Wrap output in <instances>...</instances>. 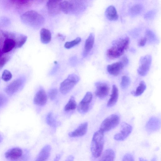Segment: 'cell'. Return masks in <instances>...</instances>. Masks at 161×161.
<instances>
[{
	"label": "cell",
	"mask_w": 161,
	"mask_h": 161,
	"mask_svg": "<svg viewBox=\"0 0 161 161\" xmlns=\"http://www.w3.org/2000/svg\"><path fill=\"white\" fill-rule=\"evenodd\" d=\"M130 42L129 37L120 38L115 41L107 50L106 55L110 59H114L121 56L128 48Z\"/></svg>",
	"instance_id": "cell-1"
},
{
	"label": "cell",
	"mask_w": 161,
	"mask_h": 161,
	"mask_svg": "<svg viewBox=\"0 0 161 161\" xmlns=\"http://www.w3.org/2000/svg\"><path fill=\"white\" fill-rule=\"evenodd\" d=\"M23 152L19 147H14L8 150L5 154L6 158L9 161H19L23 156Z\"/></svg>",
	"instance_id": "cell-11"
},
{
	"label": "cell",
	"mask_w": 161,
	"mask_h": 161,
	"mask_svg": "<svg viewBox=\"0 0 161 161\" xmlns=\"http://www.w3.org/2000/svg\"><path fill=\"white\" fill-rule=\"evenodd\" d=\"M95 36L93 33H91L86 40L82 55L83 57H86L92 49L94 42Z\"/></svg>",
	"instance_id": "cell-18"
},
{
	"label": "cell",
	"mask_w": 161,
	"mask_h": 161,
	"mask_svg": "<svg viewBox=\"0 0 161 161\" xmlns=\"http://www.w3.org/2000/svg\"><path fill=\"white\" fill-rule=\"evenodd\" d=\"M145 37L147 38V41L151 43H155L157 42V38L154 33L149 30H147L145 32Z\"/></svg>",
	"instance_id": "cell-28"
},
{
	"label": "cell",
	"mask_w": 161,
	"mask_h": 161,
	"mask_svg": "<svg viewBox=\"0 0 161 161\" xmlns=\"http://www.w3.org/2000/svg\"><path fill=\"white\" fill-rule=\"evenodd\" d=\"M76 108V103L75 97L73 96L70 97L68 102L65 106L64 109L65 111L75 110Z\"/></svg>",
	"instance_id": "cell-27"
},
{
	"label": "cell",
	"mask_w": 161,
	"mask_h": 161,
	"mask_svg": "<svg viewBox=\"0 0 161 161\" xmlns=\"http://www.w3.org/2000/svg\"><path fill=\"white\" fill-rule=\"evenodd\" d=\"M88 123L85 122L81 124L75 130L69 133L70 137H78L84 135L86 133Z\"/></svg>",
	"instance_id": "cell-17"
},
{
	"label": "cell",
	"mask_w": 161,
	"mask_h": 161,
	"mask_svg": "<svg viewBox=\"0 0 161 161\" xmlns=\"http://www.w3.org/2000/svg\"><path fill=\"white\" fill-rule=\"evenodd\" d=\"M156 158L154 157V158H153V159L152 160V161H156Z\"/></svg>",
	"instance_id": "cell-47"
},
{
	"label": "cell",
	"mask_w": 161,
	"mask_h": 161,
	"mask_svg": "<svg viewBox=\"0 0 161 161\" xmlns=\"http://www.w3.org/2000/svg\"><path fill=\"white\" fill-rule=\"evenodd\" d=\"M122 161H134V160L132 155L127 153L124 156Z\"/></svg>",
	"instance_id": "cell-38"
},
{
	"label": "cell",
	"mask_w": 161,
	"mask_h": 161,
	"mask_svg": "<svg viewBox=\"0 0 161 161\" xmlns=\"http://www.w3.org/2000/svg\"><path fill=\"white\" fill-rule=\"evenodd\" d=\"M46 121L47 124L53 127H56L57 122L54 119L53 114L52 112L49 113L46 117Z\"/></svg>",
	"instance_id": "cell-30"
},
{
	"label": "cell",
	"mask_w": 161,
	"mask_h": 161,
	"mask_svg": "<svg viewBox=\"0 0 161 161\" xmlns=\"http://www.w3.org/2000/svg\"><path fill=\"white\" fill-rule=\"evenodd\" d=\"M61 1L58 0H50L48 1L46 5L50 15L54 16L60 13L61 11L60 7Z\"/></svg>",
	"instance_id": "cell-12"
},
{
	"label": "cell",
	"mask_w": 161,
	"mask_h": 161,
	"mask_svg": "<svg viewBox=\"0 0 161 161\" xmlns=\"http://www.w3.org/2000/svg\"><path fill=\"white\" fill-rule=\"evenodd\" d=\"M23 82V80L21 78L14 80L6 87L5 89L6 92L9 95H13L19 89Z\"/></svg>",
	"instance_id": "cell-14"
},
{
	"label": "cell",
	"mask_w": 161,
	"mask_h": 161,
	"mask_svg": "<svg viewBox=\"0 0 161 161\" xmlns=\"http://www.w3.org/2000/svg\"><path fill=\"white\" fill-rule=\"evenodd\" d=\"M139 161H147L146 159L143 158H139Z\"/></svg>",
	"instance_id": "cell-45"
},
{
	"label": "cell",
	"mask_w": 161,
	"mask_h": 161,
	"mask_svg": "<svg viewBox=\"0 0 161 161\" xmlns=\"http://www.w3.org/2000/svg\"><path fill=\"white\" fill-rule=\"evenodd\" d=\"M16 46L15 40L10 38H6L3 42V53H8Z\"/></svg>",
	"instance_id": "cell-22"
},
{
	"label": "cell",
	"mask_w": 161,
	"mask_h": 161,
	"mask_svg": "<svg viewBox=\"0 0 161 161\" xmlns=\"http://www.w3.org/2000/svg\"><path fill=\"white\" fill-rule=\"evenodd\" d=\"M58 93V90L56 88H52L48 92V96L50 99L53 100L56 98Z\"/></svg>",
	"instance_id": "cell-35"
},
{
	"label": "cell",
	"mask_w": 161,
	"mask_h": 161,
	"mask_svg": "<svg viewBox=\"0 0 161 161\" xmlns=\"http://www.w3.org/2000/svg\"><path fill=\"white\" fill-rule=\"evenodd\" d=\"M132 130L131 126L126 123L123 122L121 125L120 131L115 135L114 138L117 141L125 140L131 133Z\"/></svg>",
	"instance_id": "cell-10"
},
{
	"label": "cell",
	"mask_w": 161,
	"mask_h": 161,
	"mask_svg": "<svg viewBox=\"0 0 161 161\" xmlns=\"http://www.w3.org/2000/svg\"><path fill=\"white\" fill-rule=\"evenodd\" d=\"M120 61L125 66H126L129 63V60L126 56L123 57Z\"/></svg>",
	"instance_id": "cell-40"
},
{
	"label": "cell",
	"mask_w": 161,
	"mask_h": 161,
	"mask_svg": "<svg viewBox=\"0 0 161 161\" xmlns=\"http://www.w3.org/2000/svg\"><path fill=\"white\" fill-rule=\"evenodd\" d=\"M74 157L72 155H70L68 156L65 161H74Z\"/></svg>",
	"instance_id": "cell-43"
},
{
	"label": "cell",
	"mask_w": 161,
	"mask_h": 161,
	"mask_svg": "<svg viewBox=\"0 0 161 161\" xmlns=\"http://www.w3.org/2000/svg\"><path fill=\"white\" fill-rule=\"evenodd\" d=\"M40 39L41 42L43 44H47L51 41V34L48 29L42 28L40 32Z\"/></svg>",
	"instance_id": "cell-23"
},
{
	"label": "cell",
	"mask_w": 161,
	"mask_h": 161,
	"mask_svg": "<svg viewBox=\"0 0 161 161\" xmlns=\"http://www.w3.org/2000/svg\"><path fill=\"white\" fill-rule=\"evenodd\" d=\"M10 1L13 4L18 6H29L32 3V1L30 0H10Z\"/></svg>",
	"instance_id": "cell-32"
},
{
	"label": "cell",
	"mask_w": 161,
	"mask_h": 161,
	"mask_svg": "<svg viewBox=\"0 0 161 161\" xmlns=\"http://www.w3.org/2000/svg\"><path fill=\"white\" fill-rule=\"evenodd\" d=\"M61 156L60 154H58L56 156L53 161H59L61 158Z\"/></svg>",
	"instance_id": "cell-44"
},
{
	"label": "cell",
	"mask_w": 161,
	"mask_h": 161,
	"mask_svg": "<svg viewBox=\"0 0 161 161\" xmlns=\"http://www.w3.org/2000/svg\"><path fill=\"white\" fill-rule=\"evenodd\" d=\"M3 95L0 94V107L2 106L5 101V98Z\"/></svg>",
	"instance_id": "cell-42"
},
{
	"label": "cell",
	"mask_w": 161,
	"mask_h": 161,
	"mask_svg": "<svg viewBox=\"0 0 161 161\" xmlns=\"http://www.w3.org/2000/svg\"><path fill=\"white\" fill-rule=\"evenodd\" d=\"M160 122L157 118L153 117L151 118L147 122L146 128L148 132L151 133L158 130L160 127Z\"/></svg>",
	"instance_id": "cell-16"
},
{
	"label": "cell",
	"mask_w": 161,
	"mask_h": 161,
	"mask_svg": "<svg viewBox=\"0 0 161 161\" xmlns=\"http://www.w3.org/2000/svg\"><path fill=\"white\" fill-rule=\"evenodd\" d=\"M105 14L107 19L110 21H115L118 18V15L115 7L113 6H109L105 10Z\"/></svg>",
	"instance_id": "cell-20"
},
{
	"label": "cell",
	"mask_w": 161,
	"mask_h": 161,
	"mask_svg": "<svg viewBox=\"0 0 161 161\" xmlns=\"http://www.w3.org/2000/svg\"><path fill=\"white\" fill-rule=\"evenodd\" d=\"M3 140V138L2 137V136L0 134V143Z\"/></svg>",
	"instance_id": "cell-46"
},
{
	"label": "cell",
	"mask_w": 161,
	"mask_h": 161,
	"mask_svg": "<svg viewBox=\"0 0 161 161\" xmlns=\"http://www.w3.org/2000/svg\"><path fill=\"white\" fill-rule=\"evenodd\" d=\"M96 89L95 91V95L100 99L106 97L109 93V86L107 83L97 82L95 83Z\"/></svg>",
	"instance_id": "cell-9"
},
{
	"label": "cell",
	"mask_w": 161,
	"mask_h": 161,
	"mask_svg": "<svg viewBox=\"0 0 161 161\" xmlns=\"http://www.w3.org/2000/svg\"><path fill=\"white\" fill-rule=\"evenodd\" d=\"M143 10L142 5L138 3L132 6L129 9V13L132 16H135L141 14Z\"/></svg>",
	"instance_id": "cell-25"
},
{
	"label": "cell",
	"mask_w": 161,
	"mask_h": 161,
	"mask_svg": "<svg viewBox=\"0 0 161 161\" xmlns=\"http://www.w3.org/2000/svg\"><path fill=\"white\" fill-rule=\"evenodd\" d=\"M156 13V11L154 10H150L145 14L144 18L146 19H152L155 16Z\"/></svg>",
	"instance_id": "cell-36"
},
{
	"label": "cell",
	"mask_w": 161,
	"mask_h": 161,
	"mask_svg": "<svg viewBox=\"0 0 161 161\" xmlns=\"http://www.w3.org/2000/svg\"><path fill=\"white\" fill-rule=\"evenodd\" d=\"M115 157L114 151L112 149L106 150L98 161H114Z\"/></svg>",
	"instance_id": "cell-24"
},
{
	"label": "cell",
	"mask_w": 161,
	"mask_h": 161,
	"mask_svg": "<svg viewBox=\"0 0 161 161\" xmlns=\"http://www.w3.org/2000/svg\"><path fill=\"white\" fill-rule=\"evenodd\" d=\"M9 59L8 56L1 57L0 58V69L5 64Z\"/></svg>",
	"instance_id": "cell-37"
},
{
	"label": "cell",
	"mask_w": 161,
	"mask_h": 161,
	"mask_svg": "<svg viewBox=\"0 0 161 161\" xmlns=\"http://www.w3.org/2000/svg\"><path fill=\"white\" fill-rule=\"evenodd\" d=\"M51 150L50 145L44 146L39 152L35 161H47L50 155Z\"/></svg>",
	"instance_id": "cell-19"
},
{
	"label": "cell",
	"mask_w": 161,
	"mask_h": 161,
	"mask_svg": "<svg viewBox=\"0 0 161 161\" xmlns=\"http://www.w3.org/2000/svg\"><path fill=\"white\" fill-rule=\"evenodd\" d=\"M47 100V97L45 91L42 88L39 90L36 94L34 98V103L39 106L45 105Z\"/></svg>",
	"instance_id": "cell-15"
},
{
	"label": "cell",
	"mask_w": 161,
	"mask_h": 161,
	"mask_svg": "<svg viewBox=\"0 0 161 161\" xmlns=\"http://www.w3.org/2000/svg\"><path fill=\"white\" fill-rule=\"evenodd\" d=\"M152 58L150 55L142 57L139 61V65L137 69L138 73L141 76H145L148 73L150 68Z\"/></svg>",
	"instance_id": "cell-7"
},
{
	"label": "cell",
	"mask_w": 161,
	"mask_h": 161,
	"mask_svg": "<svg viewBox=\"0 0 161 161\" xmlns=\"http://www.w3.org/2000/svg\"><path fill=\"white\" fill-rule=\"evenodd\" d=\"M84 7L80 1L64 0L60 3L61 10L66 14L77 13L83 9Z\"/></svg>",
	"instance_id": "cell-4"
},
{
	"label": "cell",
	"mask_w": 161,
	"mask_h": 161,
	"mask_svg": "<svg viewBox=\"0 0 161 161\" xmlns=\"http://www.w3.org/2000/svg\"><path fill=\"white\" fill-rule=\"evenodd\" d=\"M3 40L1 39H0V58L2 57V55L3 53Z\"/></svg>",
	"instance_id": "cell-41"
},
{
	"label": "cell",
	"mask_w": 161,
	"mask_h": 161,
	"mask_svg": "<svg viewBox=\"0 0 161 161\" xmlns=\"http://www.w3.org/2000/svg\"><path fill=\"white\" fill-rule=\"evenodd\" d=\"M120 121L119 116L117 114H112L102 122L99 130L104 132L110 130L117 126Z\"/></svg>",
	"instance_id": "cell-6"
},
{
	"label": "cell",
	"mask_w": 161,
	"mask_h": 161,
	"mask_svg": "<svg viewBox=\"0 0 161 161\" xmlns=\"http://www.w3.org/2000/svg\"><path fill=\"white\" fill-rule=\"evenodd\" d=\"M92 98V95L90 92H87L79 103L77 110L80 114H84L87 113L89 108L90 104Z\"/></svg>",
	"instance_id": "cell-8"
},
{
	"label": "cell",
	"mask_w": 161,
	"mask_h": 161,
	"mask_svg": "<svg viewBox=\"0 0 161 161\" xmlns=\"http://www.w3.org/2000/svg\"><path fill=\"white\" fill-rule=\"evenodd\" d=\"M124 67L123 64L120 61L108 65L107 66V69L110 75L117 76L120 73Z\"/></svg>",
	"instance_id": "cell-13"
},
{
	"label": "cell",
	"mask_w": 161,
	"mask_h": 161,
	"mask_svg": "<svg viewBox=\"0 0 161 161\" xmlns=\"http://www.w3.org/2000/svg\"><path fill=\"white\" fill-rule=\"evenodd\" d=\"M146 88V85L143 81L140 82L139 86L135 91L131 92V94L134 96L137 97L141 95L144 92Z\"/></svg>",
	"instance_id": "cell-26"
},
{
	"label": "cell",
	"mask_w": 161,
	"mask_h": 161,
	"mask_svg": "<svg viewBox=\"0 0 161 161\" xmlns=\"http://www.w3.org/2000/svg\"><path fill=\"white\" fill-rule=\"evenodd\" d=\"M80 80L79 77L76 74H72L68 75L66 79L60 84V91L63 94L69 92L78 83Z\"/></svg>",
	"instance_id": "cell-5"
},
{
	"label": "cell",
	"mask_w": 161,
	"mask_h": 161,
	"mask_svg": "<svg viewBox=\"0 0 161 161\" xmlns=\"http://www.w3.org/2000/svg\"><path fill=\"white\" fill-rule=\"evenodd\" d=\"M119 97L118 89L117 86L114 85L112 86V94L108 101L107 106L110 107L114 106L117 103Z\"/></svg>",
	"instance_id": "cell-21"
},
{
	"label": "cell",
	"mask_w": 161,
	"mask_h": 161,
	"mask_svg": "<svg viewBox=\"0 0 161 161\" xmlns=\"http://www.w3.org/2000/svg\"><path fill=\"white\" fill-rule=\"evenodd\" d=\"M12 75L10 71L7 69L4 70L2 76V78L5 81L9 80L12 78Z\"/></svg>",
	"instance_id": "cell-34"
},
{
	"label": "cell",
	"mask_w": 161,
	"mask_h": 161,
	"mask_svg": "<svg viewBox=\"0 0 161 161\" xmlns=\"http://www.w3.org/2000/svg\"><path fill=\"white\" fill-rule=\"evenodd\" d=\"M104 132L99 130L93 134L91 144V150L93 156L97 158L101 155L104 144Z\"/></svg>",
	"instance_id": "cell-3"
},
{
	"label": "cell",
	"mask_w": 161,
	"mask_h": 161,
	"mask_svg": "<svg viewBox=\"0 0 161 161\" xmlns=\"http://www.w3.org/2000/svg\"><path fill=\"white\" fill-rule=\"evenodd\" d=\"M147 41V38L144 36L139 40L138 42V45L139 47H143L145 45Z\"/></svg>",
	"instance_id": "cell-39"
},
{
	"label": "cell",
	"mask_w": 161,
	"mask_h": 161,
	"mask_svg": "<svg viewBox=\"0 0 161 161\" xmlns=\"http://www.w3.org/2000/svg\"><path fill=\"white\" fill-rule=\"evenodd\" d=\"M81 41V39L78 37L75 39L70 42H66L64 45V47L67 49L71 48L79 44Z\"/></svg>",
	"instance_id": "cell-31"
},
{
	"label": "cell",
	"mask_w": 161,
	"mask_h": 161,
	"mask_svg": "<svg viewBox=\"0 0 161 161\" xmlns=\"http://www.w3.org/2000/svg\"><path fill=\"white\" fill-rule=\"evenodd\" d=\"M130 83V77L127 76H123L122 77L120 83V87L123 89H126Z\"/></svg>",
	"instance_id": "cell-33"
},
{
	"label": "cell",
	"mask_w": 161,
	"mask_h": 161,
	"mask_svg": "<svg viewBox=\"0 0 161 161\" xmlns=\"http://www.w3.org/2000/svg\"><path fill=\"white\" fill-rule=\"evenodd\" d=\"M21 19L25 24L36 29L41 27L45 21L43 17L34 10L26 12L21 16Z\"/></svg>",
	"instance_id": "cell-2"
},
{
	"label": "cell",
	"mask_w": 161,
	"mask_h": 161,
	"mask_svg": "<svg viewBox=\"0 0 161 161\" xmlns=\"http://www.w3.org/2000/svg\"><path fill=\"white\" fill-rule=\"evenodd\" d=\"M27 36L23 34L20 35L15 40L16 47H21L26 42L27 39Z\"/></svg>",
	"instance_id": "cell-29"
}]
</instances>
